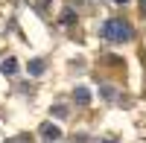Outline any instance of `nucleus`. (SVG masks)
Listing matches in <instances>:
<instances>
[{"mask_svg":"<svg viewBox=\"0 0 146 143\" xmlns=\"http://www.w3.org/2000/svg\"><path fill=\"white\" fill-rule=\"evenodd\" d=\"M0 73H3V76H15L18 73V62H15V58H3V62H0Z\"/></svg>","mask_w":146,"mask_h":143,"instance_id":"nucleus-3","label":"nucleus"},{"mask_svg":"<svg viewBox=\"0 0 146 143\" xmlns=\"http://www.w3.org/2000/svg\"><path fill=\"white\" fill-rule=\"evenodd\" d=\"M102 143H117V140H102Z\"/></svg>","mask_w":146,"mask_h":143,"instance_id":"nucleus-8","label":"nucleus"},{"mask_svg":"<svg viewBox=\"0 0 146 143\" xmlns=\"http://www.w3.org/2000/svg\"><path fill=\"white\" fill-rule=\"evenodd\" d=\"M29 73L32 76H41L44 73V58H32V62H29Z\"/></svg>","mask_w":146,"mask_h":143,"instance_id":"nucleus-5","label":"nucleus"},{"mask_svg":"<svg viewBox=\"0 0 146 143\" xmlns=\"http://www.w3.org/2000/svg\"><path fill=\"white\" fill-rule=\"evenodd\" d=\"M114 3H129V0H114Z\"/></svg>","mask_w":146,"mask_h":143,"instance_id":"nucleus-7","label":"nucleus"},{"mask_svg":"<svg viewBox=\"0 0 146 143\" xmlns=\"http://www.w3.org/2000/svg\"><path fill=\"white\" fill-rule=\"evenodd\" d=\"M73 99H76L79 105H88L91 102V91L88 88H76V91H73Z\"/></svg>","mask_w":146,"mask_h":143,"instance_id":"nucleus-4","label":"nucleus"},{"mask_svg":"<svg viewBox=\"0 0 146 143\" xmlns=\"http://www.w3.org/2000/svg\"><path fill=\"white\" fill-rule=\"evenodd\" d=\"M100 35L105 41H114V44H123V41H131V35H135V29L129 26L126 21H117V18H111V21H105L102 26H100Z\"/></svg>","mask_w":146,"mask_h":143,"instance_id":"nucleus-1","label":"nucleus"},{"mask_svg":"<svg viewBox=\"0 0 146 143\" xmlns=\"http://www.w3.org/2000/svg\"><path fill=\"white\" fill-rule=\"evenodd\" d=\"M41 137H44V140H58V137H62V128L53 126V123H44V126H41Z\"/></svg>","mask_w":146,"mask_h":143,"instance_id":"nucleus-2","label":"nucleus"},{"mask_svg":"<svg viewBox=\"0 0 146 143\" xmlns=\"http://www.w3.org/2000/svg\"><path fill=\"white\" fill-rule=\"evenodd\" d=\"M53 114H56V117H64V114H67V108H64V105H56Z\"/></svg>","mask_w":146,"mask_h":143,"instance_id":"nucleus-6","label":"nucleus"}]
</instances>
